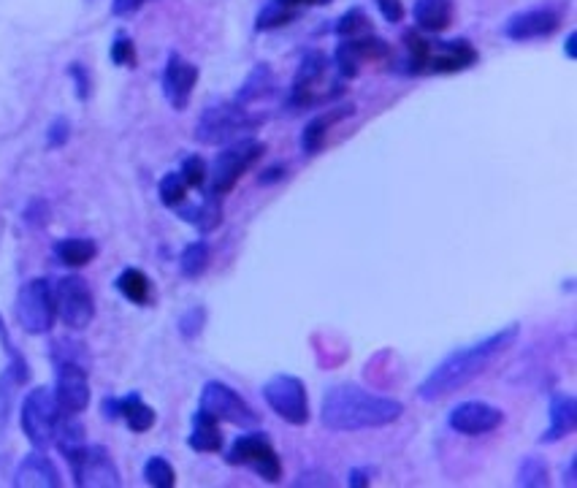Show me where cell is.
I'll use <instances>...</instances> for the list:
<instances>
[{
    "mask_svg": "<svg viewBox=\"0 0 577 488\" xmlns=\"http://www.w3.org/2000/svg\"><path fill=\"white\" fill-rule=\"evenodd\" d=\"M515 339H518V323H510V326H504L502 331H496L491 337H485L480 339V342H475V345H466V348L450 353V356L420 383L418 396L423 402H437L442 396L456 394L464 385L475 383L477 377L483 375L496 358L507 353V348H512Z\"/></svg>",
    "mask_w": 577,
    "mask_h": 488,
    "instance_id": "1",
    "label": "cell"
},
{
    "mask_svg": "<svg viewBox=\"0 0 577 488\" xmlns=\"http://www.w3.org/2000/svg\"><path fill=\"white\" fill-rule=\"evenodd\" d=\"M404 415V404L393 396L372 394L369 388L345 383L328 388L320 404V423L331 432H363L391 426Z\"/></svg>",
    "mask_w": 577,
    "mask_h": 488,
    "instance_id": "2",
    "label": "cell"
},
{
    "mask_svg": "<svg viewBox=\"0 0 577 488\" xmlns=\"http://www.w3.org/2000/svg\"><path fill=\"white\" fill-rule=\"evenodd\" d=\"M263 122V117H252L242 104L236 101H220V104L206 106L196 122V141L217 147V144H231L244 131H252Z\"/></svg>",
    "mask_w": 577,
    "mask_h": 488,
    "instance_id": "3",
    "label": "cell"
},
{
    "mask_svg": "<svg viewBox=\"0 0 577 488\" xmlns=\"http://www.w3.org/2000/svg\"><path fill=\"white\" fill-rule=\"evenodd\" d=\"M263 141L258 139H236L231 141L228 147H225L220 155L212 163V169L206 171V182H209V193H215V196H228L236 185H239V179L247 174V171L263 158Z\"/></svg>",
    "mask_w": 577,
    "mask_h": 488,
    "instance_id": "4",
    "label": "cell"
},
{
    "mask_svg": "<svg viewBox=\"0 0 577 488\" xmlns=\"http://www.w3.org/2000/svg\"><path fill=\"white\" fill-rule=\"evenodd\" d=\"M55 293L52 282L38 277V280L25 282L17 293V323L28 334H49L55 326Z\"/></svg>",
    "mask_w": 577,
    "mask_h": 488,
    "instance_id": "5",
    "label": "cell"
},
{
    "mask_svg": "<svg viewBox=\"0 0 577 488\" xmlns=\"http://www.w3.org/2000/svg\"><path fill=\"white\" fill-rule=\"evenodd\" d=\"M225 461L233 464V467H250L266 483H280L282 480V461L277 451H274L271 440L263 432H250L236 437L228 453H225Z\"/></svg>",
    "mask_w": 577,
    "mask_h": 488,
    "instance_id": "6",
    "label": "cell"
},
{
    "mask_svg": "<svg viewBox=\"0 0 577 488\" xmlns=\"http://www.w3.org/2000/svg\"><path fill=\"white\" fill-rule=\"evenodd\" d=\"M22 432L30 440L36 451H47L55 437L60 407L55 402V394L49 388H33L25 402H22Z\"/></svg>",
    "mask_w": 577,
    "mask_h": 488,
    "instance_id": "7",
    "label": "cell"
},
{
    "mask_svg": "<svg viewBox=\"0 0 577 488\" xmlns=\"http://www.w3.org/2000/svg\"><path fill=\"white\" fill-rule=\"evenodd\" d=\"M263 399L290 426L309 423V394L304 380L296 375H274L263 385Z\"/></svg>",
    "mask_w": 577,
    "mask_h": 488,
    "instance_id": "8",
    "label": "cell"
},
{
    "mask_svg": "<svg viewBox=\"0 0 577 488\" xmlns=\"http://www.w3.org/2000/svg\"><path fill=\"white\" fill-rule=\"evenodd\" d=\"M198 410L209 413L215 421L231 423V426H239V429H252V426L261 423V415L255 413L231 385L217 383V380L201 388V407Z\"/></svg>",
    "mask_w": 577,
    "mask_h": 488,
    "instance_id": "9",
    "label": "cell"
},
{
    "mask_svg": "<svg viewBox=\"0 0 577 488\" xmlns=\"http://www.w3.org/2000/svg\"><path fill=\"white\" fill-rule=\"evenodd\" d=\"M52 293H55L57 318L63 320L68 329L82 331L93 323L95 299L82 277H74V274L71 277H60L52 285Z\"/></svg>",
    "mask_w": 577,
    "mask_h": 488,
    "instance_id": "10",
    "label": "cell"
},
{
    "mask_svg": "<svg viewBox=\"0 0 577 488\" xmlns=\"http://www.w3.org/2000/svg\"><path fill=\"white\" fill-rule=\"evenodd\" d=\"M55 402L60 413L79 415L90 404V383H87V369L79 361H55Z\"/></svg>",
    "mask_w": 577,
    "mask_h": 488,
    "instance_id": "11",
    "label": "cell"
},
{
    "mask_svg": "<svg viewBox=\"0 0 577 488\" xmlns=\"http://www.w3.org/2000/svg\"><path fill=\"white\" fill-rule=\"evenodd\" d=\"M328 71V57L317 49H309L307 55L301 57L298 63V71L293 76V87H290V98H288V109H312V106L326 104L323 95L317 93V85L326 79Z\"/></svg>",
    "mask_w": 577,
    "mask_h": 488,
    "instance_id": "12",
    "label": "cell"
},
{
    "mask_svg": "<svg viewBox=\"0 0 577 488\" xmlns=\"http://www.w3.org/2000/svg\"><path fill=\"white\" fill-rule=\"evenodd\" d=\"M74 483L82 488H117L122 483L112 456L101 445H87L76 464H71Z\"/></svg>",
    "mask_w": 577,
    "mask_h": 488,
    "instance_id": "13",
    "label": "cell"
},
{
    "mask_svg": "<svg viewBox=\"0 0 577 488\" xmlns=\"http://www.w3.org/2000/svg\"><path fill=\"white\" fill-rule=\"evenodd\" d=\"M504 421V413L494 404L485 402H461L447 415V426L464 437H483L496 432Z\"/></svg>",
    "mask_w": 577,
    "mask_h": 488,
    "instance_id": "14",
    "label": "cell"
},
{
    "mask_svg": "<svg viewBox=\"0 0 577 488\" xmlns=\"http://www.w3.org/2000/svg\"><path fill=\"white\" fill-rule=\"evenodd\" d=\"M198 85V68L185 60L177 52H171L166 60V68H163V95L171 104V109L177 112H185L190 98H193V90Z\"/></svg>",
    "mask_w": 577,
    "mask_h": 488,
    "instance_id": "15",
    "label": "cell"
},
{
    "mask_svg": "<svg viewBox=\"0 0 577 488\" xmlns=\"http://www.w3.org/2000/svg\"><path fill=\"white\" fill-rule=\"evenodd\" d=\"M477 63V49L466 38L453 41H431V55L426 74H458Z\"/></svg>",
    "mask_w": 577,
    "mask_h": 488,
    "instance_id": "16",
    "label": "cell"
},
{
    "mask_svg": "<svg viewBox=\"0 0 577 488\" xmlns=\"http://www.w3.org/2000/svg\"><path fill=\"white\" fill-rule=\"evenodd\" d=\"M561 28V11L556 9H529L507 19L504 36L512 41H534L548 38Z\"/></svg>",
    "mask_w": 577,
    "mask_h": 488,
    "instance_id": "17",
    "label": "cell"
},
{
    "mask_svg": "<svg viewBox=\"0 0 577 488\" xmlns=\"http://www.w3.org/2000/svg\"><path fill=\"white\" fill-rule=\"evenodd\" d=\"M14 486L17 488H57L60 486V472L52 464L44 451L28 453L19 461L17 472H14Z\"/></svg>",
    "mask_w": 577,
    "mask_h": 488,
    "instance_id": "18",
    "label": "cell"
},
{
    "mask_svg": "<svg viewBox=\"0 0 577 488\" xmlns=\"http://www.w3.org/2000/svg\"><path fill=\"white\" fill-rule=\"evenodd\" d=\"M353 112L355 106L345 104L334 106V109H326V112H320L317 117H312V120L307 122L304 133H301V150L307 152V155H315V152L323 150V144H326L328 139V131H331L334 125H339L345 117H350Z\"/></svg>",
    "mask_w": 577,
    "mask_h": 488,
    "instance_id": "19",
    "label": "cell"
},
{
    "mask_svg": "<svg viewBox=\"0 0 577 488\" xmlns=\"http://www.w3.org/2000/svg\"><path fill=\"white\" fill-rule=\"evenodd\" d=\"M577 429V399L569 394H556L550 399V423L542 442H559Z\"/></svg>",
    "mask_w": 577,
    "mask_h": 488,
    "instance_id": "20",
    "label": "cell"
},
{
    "mask_svg": "<svg viewBox=\"0 0 577 488\" xmlns=\"http://www.w3.org/2000/svg\"><path fill=\"white\" fill-rule=\"evenodd\" d=\"M453 6L456 0H415V9H412L415 25L423 33H442L453 22Z\"/></svg>",
    "mask_w": 577,
    "mask_h": 488,
    "instance_id": "21",
    "label": "cell"
},
{
    "mask_svg": "<svg viewBox=\"0 0 577 488\" xmlns=\"http://www.w3.org/2000/svg\"><path fill=\"white\" fill-rule=\"evenodd\" d=\"M179 217L185 223H193L201 234H212L223 223V196H215V193L206 190L204 201L196 204V207L179 209Z\"/></svg>",
    "mask_w": 577,
    "mask_h": 488,
    "instance_id": "22",
    "label": "cell"
},
{
    "mask_svg": "<svg viewBox=\"0 0 577 488\" xmlns=\"http://www.w3.org/2000/svg\"><path fill=\"white\" fill-rule=\"evenodd\" d=\"M190 448L198 453H217L223 448V432H220V421H215L212 415L198 410L193 415V432L187 437Z\"/></svg>",
    "mask_w": 577,
    "mask_h": 488,
    "instance_id": "23",
    "label": "cell"
},
{
    "mask_svg": "<svg viewBox=\"0 0 577 488\" xmlns=\"http://www.w3.org/2000/svg\"><path fill=\"white\" fill-rule=\"evenodd\" d=\"M274 85H277V79H274V74H271V68L266 66V63H258V66L252 68L250 74H247L244 85L239 87V93H236L233 101L242 106H250V104H255V101L266 98L269 93H274Z\"/></svg>",
    "mask_w": 577,
    "mask_h": 488,
    "instance_id": "24",
    "label": "cell"
},
{
    "mask_svg": "<svg viewBox=\"0 0 577 488\" xmlns=\"http://www.w3.org/2000/svg\"><path fill=\"white\" fill-rule=\"evenodd\" d=\"M117 410H120V418L128 423V429H131V432L141 434L155 426V410H152L149 404L141 402L139 394L117 399Z\"/></svg>",
    "mask_w": 577,
    "mask_h": 488,
    "instance_id": "25",
    "label": "cell"
},
{
    "mask_svg": "<svg viewBox=\"0 0 577 488\" xmlns=\"http://www.w3.org/2000/svg\"><path fill=\"white\" fill-rule=\"evenodd\" d=\"M404 49H407V60H404V74L420 76L426 74L431 55V41L420 30H407L404 33Z\"/></svg>",
    "mask_w": 577,
    "mask_h": 488,
    "instance_id": "26",
    "label": "cell"
},
{
    "mask_svg": "<svg viewBox=\"0 0 577 488\" xmlns=\"http://www.w3.org/2000/svg\"><path fill=\"white\" fill-rule=\"evenodd\" d=\"M55 255L60 258V263H66L71 269H82L90 261H95L98 255V244L93 239H60L55 244Z\"/></svg>",
    "mask_w": 577,
    "mask_h": 488,
    "instance_id": "27",
    "label": "cell"
},
{
    "mask_svg": "<svg viewBox=\"0 0 577 488\" xmlns=\"http://www.w3.org/2000/svg\"><path fill=\"white\" fill-rule=\"evenodd\" d=\"M301 11L290 9L288 3H282V0H269L261 11H258V19H255V30L258 33H269V30L285 28L290 25L293 19H298Z\"/></svg>",
    "mask_w": 577,
    "mask_h": 488,
    "instance_id": "28",
    "label": "cell"
},
{
    "mask_svg": "<svg viewBox=\"0 0 577 488\" xmlns=\"http://www.w3.org/2000/svg\"><path fill=\"white\" fill-rule=\"evenodd\" d=\"M117 291L133 304H147L149 301V280L141 269H125L117 277Z\"/></svg>",
    "mask_w": 577,
    "mask_h": 488,
    "instance_id": "29",
    "label": "cell"
},
{
    "mask_svg": "<svg viewBox=\"0 0 577 488\" xmlns=\"http://www.w3.org/2000/svg\"><path fill=\"white\" fill-rule=\"evenodd\" d=\"M334 33L339 38L369 36V33H372V19H369V14H366V11L355 6V9H347L342 17L336 19Z\"/></svg>",
    "mask_w": 577,
    "mask_h": 488,
    "instance_id": "30",
    "label": "cell"
},
{
    "mask_svg": "<svg viewBox=\"0 0 577 488\" xmlns=\"http://www.w3.org/2000/svg\"><path fill=\"white\" fill-rule=\"evenodd\" d=\"M179 269L185 277L196 280L209 269V244L206 242H190L179 255Z\"/></svg>",
    "mask_w": 577,
    "mask_h": 488,
    "instance_id": "31",
    "label": "cell"
},
{
    "mask_svg": "<svg viewBox=\"0 0 577 488\" xmlns=\"http://www.w3.org/2000/svg\"><path fill=\"white\" fill-rule=\"evenodd\" d=\"M550 483L548 461L540 456H526L518 467V486L523 488H545Z\"/></svg>",
    "mask_w": 577,
    "mask_h": 488,
    "instance_id": "32",
    "label": "cell"
},
{
    "mask_svg": "<svg viewBox=\"0 0 577 488\" xmlns=\"http://www.w3.org/2000/svg\"><path fill=\"white\" fill-rule=\"evenodd\" d=\"M144 480L155 488H171L177 483V472H174V467L163 456H152L144 464Z\"/></svg>",
    "mask_w": 577,
    "mask_h": 488,
    "instance_id": "33",
    "label": "cell"
},
{
    "mask_svg": "<svg viewBox=\"0 0 577 488\" xmlns=\"http://www.w3.org/2000/svg\"><path fill=\"white\" fill-rule=\"evenodd\" d=\"M160 201L166 204V207H182L187 198V185L185 179L179 177V171H171V174H166V177L160 179Z\"/></svg>",
    "mask_w": 577,
    "mask_h": 488,
    "instance_id": "34",
    "label": "cell"
},
{
    "mask_svg": "<svg viewBox=\"0 0 577 488\" xmlns=\"http://www.w3.org/2000/svg\"><path fill=\"white\" fill-rule=\"evenodd\" d=\"M109 57H112L114 66L120 68H133L136 66V44H133V38L120 30L112 41V49H109Z\"/></svg>",
    "mask_w": 577,
    "mask_h": 488,
    "instance_id": "35",
    "label": "cell"
},
{
    "mask_svg": "<svg viewBox=\"0 0 577 488\" xmlns=\"http://www.w3.org/2000/svg\"><path fill=\"white\" fill-rule=\"evenodd\" d=\"M334 68L342 79H355V76L361 74V60H358V55H355L353 47H350L347 41H342V44L336 47Z\"/></svg>",
    "mask_w": 577,
    "mask_h": 488,
    "instance_id": "36",
    "label": "cell"
},
{
    "mask_svg": "<svg viewBox=\"0 0 577 488\" xmlns=\"http://www.w3.org/2000/svg\"><path fill=\"white\" fill-rule=\"evenodd\" d=\"M0 342H3V348H6V353H9V358H11V366H9L11 377L17 380V385L28 383V377H30L28 364H25V358L19 356L17 350H14V345H11L9 331H6V323H3V318H0Z\"/></svg>",
    "mask_w": 577,
    "mask_h": 488,
    "instance_id": "37",
    "label": "cell"
},
{
    "mask_svg": "<svg viewBox=\"0 0 577 488\" xmlns=\"http://www.w3.org/2000/svg\"><path fill=\"white\" fill-rule=\"evenodd\" d=\"M206 163L204 158L198 155H190V158L182 160V169H179V177L185 179L187 188H204L206 185Z\"/></svg>",
    "mask_w": 577,
    "mask_h": 488,
    "instance_id": "38",
    "label": "cell"
},
{
    "mask_svg": "<svg viewBox=\"0 0 577 488\" xmlns=\"http://www.w3.org/2000/svg\"><path fill=\"white\" fill-rule=\"evenodd\" d=\"M14 388H17V380L11 377V372L0 375V437L6 432L11 418V404H14Z\"/></svg>",
    "mask_w": 577,
    "mask_h": 488,
    "instance_id": "39",
    "label": "cell"
},
{
    "mask_svg": "<svg viewBox=\"0 0 577 488\" xmlns=\"http://www.w3.org/2000/svg\"><path fill=\"white\" fill-rule=\"evenodd\" d=\"M68 76L74 79L76 98H79V101H87V98H90V87H93V82H90V71H87L82 63H71V66H68Z\"/></svg>",
    "mask_w": 577,
    "mask_h": 488,
    "instance_id": "40",
    "label": "cell"
},
{
    "mask_svg": "<svg viewBox=\"0 0 577 488\" xmlns=\"http://www.w3.org/2000/svg\"><path fill=\"white\" fill-rule=\"evenodd\" d=\"M68 136H71V122L66 120V117H57L52 125H49L47 131V147L49 150H55V147H63L68 141Z\"/></svg>",
    "mask_w": 577,
    "mask_h": 488,
    "instance_id": "41",
    "label": "cell"
},
{
    "mask_svg": "<svg viewBox=\"0 0 577 488\" xmlns=\"http://www.w3.org/2000/svg\"><path fill=\"white\" fill-rule=\"evenodd\" d=\"M204 318H206V312L201 310V307L187 312L185 318L179 320V331H182V337H187V339L198 337V331H201V326H204Z\"/></svg>",
    "mask_w": 577,
    "mask_h": 488,
    "instance_id": "42",
    "label": "cell"
},
{
    "mask_svg": "<svg viewBox=\"0 0 577 488\" xmlns=\"http://www.w3.org/2000/svg\"><path fill=\"white\" fill-rule=\"evenodd\" d=\"M147 3H152V0H112V14L114 17H131Z\"/></svg>",
    "mask_w": 577,
    "mask_h": 488,
    "instance_id": "43",
    "label": "cell"
},
{
    "mask_svg": "<svg viewBox=\"0 0 577 488\" xmlns=\"http://www.w3.org/2000/svg\"><path fill=\"white\" fill-rule=\"evenodd\" d=\"M47 217H49L47 201H33L28 212H25V220H28L30 226H47Z\"/></svg>",
    "mask_w": 577,
    "mask_h": 488,
    "instance_id": "44",
    "label": "cell"
},
{
    "mask_svg": "<svg viewBox=\"0 0 577 488\" xmlns=\"http://www.w3.org/2000/svg\"><path fill=\"white\" fill-rule=\"evenodd\" d=\"M377 9L382 11V17L388 19V22H401V17H404L401 0H377Z\"/></svg>",
    "mask_w": 577,
    "mask_h": 488,
    "instance_id": "45",
    "label": "cell"
},
{
    "mask_svg": "<svg viewBox=\"0 0 577 488\" xmlns=\"http://www.w3.org/2000/svg\"><path fill=\"white\" fill-rule=\"evenodd\" d=\"M282 3H288L290 9H312V6H328L331 0H282Z\"/></svg>",
    "mask_w": 577,
    "mask_h": 488,
    "instance_id": "46",
    "label": "cell"
},
{
    "mask_svg": "<svg viewBox=\"0 0 577 488\" xmlns=\"http://www.w3.org/2000/svg\"><path fill=\"white\" fill-rule=\"evenodd\" d=\"M350 486H353V488L369 486V472H366V470H353V472H350Z\"/></svg>",
    "mask_w": 577,
    "mask_h": 488,
    "instance_id": "47",
    "label": "cell"
},
{
    "mask_svg": "<svg viewBox=\"0 0 577 488\" xmlns=\"http://www.w3.org/2000/svg\"><path fill=\"white\" fill-rule=\"evenodd\" d=\"M577 459L572 456V461H569V467H567V472H564V486H575L577 483Z\"/></svg>",
    "mask_w": 577,
    "mask_h": 488,
    "instance_id": "48",
    "label": "cell"
},
{
    "mask_svg": "<svg viewBox=\"0 0 577 488\" xmlns=\"http://www.w3.org/2000/svg\"><path fill=\"white\" fill-rule=\"evenodd\" d=\"M564 52H567L569 60H575L577 57V33H569L567 44H564Z\"/></svg>",
    "mask_w": 577,
    "mask_h": 488,
    "instance_id": "49",
    "label": "cell"
},
{
    "mask_svg": "<svg viewBox=\"0 0 577 488\" xmlns=\"http://www.w3.org/2000/svg\"><path fill=\"white\" fill-rule=\"evenodd\" d=\"M282 166H277V169H269L266 171V177H261V182H271V179H282Z\"/></svg>",
    "mask_w": 577,
    "mask_h": 488,
    "instance_id": "50",
    "label": "cell"
}]
</instances>
